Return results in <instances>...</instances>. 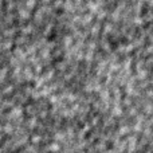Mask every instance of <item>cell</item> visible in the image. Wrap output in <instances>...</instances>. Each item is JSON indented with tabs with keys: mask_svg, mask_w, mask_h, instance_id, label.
I'll use <instances>...</instances> for the list:
<instances>
[{
	"mask_svg": "<svg viewBox=\"0 0 153 153\" xmlns=\"http://www.w3.org/2000/svg\"><path fill=\"white\" fill-rule=\"evenodd\" d=\"M146 153H153V140H152V144H151V146H149V149Z\"/></svg>",
	"mask_w": 153,
	"mask_h": 153,
	"instance_id": "obj_1",
	"label": "cell"
}]
</instances>
